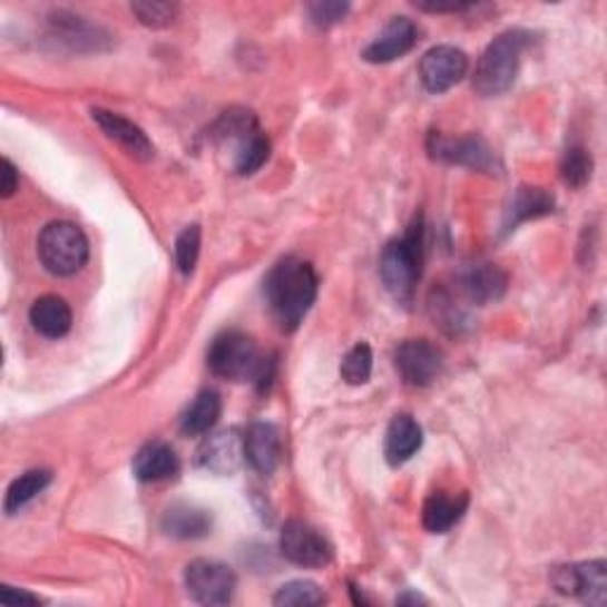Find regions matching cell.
Segmentation results:
<instances>
[{
	"instance_id": "cell-1",
	"label": "cell",
	"mask_w": 607,
	"mask_h": 607,
	"mask_svg": "<svg viewBox=\"0 0 607 607\" xmlns=\"http://www.w3.org/2000/svg\"><path fill=\"white\" fill-rule=\"evenodd\" d=\"M319 294V275L300 256H285L264 278V300L273 321L285 333L297 330L314 306Z\"/></svg>"
},
{
	"instance_id": "cell-2",
	"label": "cell",
	"mask_w": 607,
	"mask_h": 607,
	"mask_svg": "<svg viewBox=\"0 0 607 607\" xmlns=\"http://www.w3.org/2000/svg\"><path fill=\"white\" fill-rule=\"evenodd\" d=\"M425 266V221L418 214L401 237L384 247L380 256V275L392 297L409 306L415 297Z\"/></svg>"
},
{
	"instance_id": "cell-3",
	"label": "cell",
	"mask_w": 607,
	"mask_h": 607,
	"mask_svg": "<svg viewBox=\"0 0 607 607\" xmlns=\"http://www.w3.org/2000/svg\"><path fill=\"white\" fill-rule=\"evenodd\" d=\"M273 356H264L256 342L241 333V330H226L221 333L207 352L209 371L231 382H264L273 373Z\"/></svg>"
},
{
	"instance_id": "cell-4",
	"label": "cell",
	"mask_w": 607,
	"mask_h": 607,
	"mask_svg": "<svg viewBox=\"0 0 607 607\" xmlns=\"http://www.w3.org/2000/svg\"><path fill=\"white\" fill-rule=\"evenodd\" d=\"M529 41V33L522 29H510L487 46L480 62L474 67L472 88L482 98H499L518 79L522 50Z\"/></svg>"
},
{
	"instance_id": "cell-5",
	"label": "cell",
	"mask_w": 607,
	"mask_h": 607,
	"mask_svg": "<svg viewBox=\"0 0 607 607\" xmlns=\"http://www.w3.org/2000/svg\"><path fill=\"white\" fill-rule=\"evenodd\" d=\"M36 249H39L43 268L50 275H58V278L77 275L88 264L90 256L86 233L71 221H52V224H48L39 235Z\"/></svg>"
},
{
	"instance_id": "cell-6",
	"label": "cell",
	"mask_w": 607,
	"mask_h": 607,
	"mask_svg": "<svg viewBox=\"0 0 607 607\" xmlns=\"http://www.w3.org/2000/svg\"><path fill=\"white\" fill-rule=\"evenodd\" d=\"M46 29L48 39L69 52H105L112 48V33L69 10L50 12Z\"/></svg>"
},
{
	"instance_id": "cell-7",
	"label": "cell",
	"mask_w": 607,
	"mask_h": 607,
	"mask_svg": "<svg viewBox=\"0 0 607 607\" xmlns=\"http://www.w3.org/2000/svg\"><path fill=\"white\" fill-rule=\"evenodd\" d=\"M428 153L437 161L456 164V167H468L472 172H484V174L501 172L499 159H496L493 150L480 136L447 138L444 134L432 131L428 136Z\"/></svg>"
},
{
	"instance_id": "cell-8",
	"label": "cell",
	"mask_w": 607,
	"mask_h": 607,
	"mask_svg": "<svg viewBox=\"0 0 607 607\" xmlns=\"http://www.w3.org/2000/svg\"><path fill=\"white\" fill-rule=\"evenodd\" d=\"M394 365L409 388L422 390L444 371V354L430 340H407L394 349Z\"/></svg>"
},
{
	"instance_id": "cell-9",
	"label": "cell",
	"mask_w": 607,
	"mask_h": 607,
	"mask_svg": "<svg viewBox=\"0 0 607 607\" xmlns=\"http://www.w3.org/2000/svg\"><path fill=\"white\" fill-rule=\"evenodd\" d=\"M186 588L199 605H228L235 596L237 577L228 565L199 558L186 567Z\"/></svg>"
},
{
	"instance_id": "cell-10",
	"label": "cell",
	"mask_w": 607,
	"mask_h": 607,
	"mask_svg": "<svg viewBox=\"0 0 607 607\" xmlns=\"http://www.w3.org/2000/svg\"><path fill=\"white\" fill-rule=\"evenodd\" d=\"M281 554L292 565L316 569L333 560V546L309 522L287 520L281 531Z\"/></svg>"
},
{
	"instance_id": "cell-11",
	"label": "cell",
	"mask_w": 607,
	"mask_h": 607,
	"mask_svg": "<svg viewBox=\"0 0 607 607\" xmlns=\"http://www.w3.org/2000/svg\"><path fill=\"white\" fill-rule=\"evenodd\" d=\"M468 55L456 46H434L420 60V81L430 94H447L468 77Z\"/></svg>"
},
{
	"instance_id": "cell-12",
	"label": "cell",
	"mask_w": 607,
	"mask_h": 607,
	"mask_svg": "<svg viewBox=\"0 0 607 607\" xmlns=\"http://www.w3.org/2000/svg\"><path fill=\"white\" fill-rule=\"evenodd\" d=\"M550 581H554V586L558 588L560 594L577 596L588 605L600 607L607 600V565H605V560L556 567Z\"/></svg>"
},
{
	"instance_id": "cell-13",
	"label": "cell",
	"mask_w": 607,
	"mask_h": 607,
	"mask_svg": "<svg viewBox=\"0 0 607 607\" xmlns=\"http://www.w3.org/2000/svg\"><path fill=\"white\" fill-rule=\"evenodd\" d=\"M245 463V437L237 430L209 432L197 449V466L218 477H231Z\"/></svg>"
},
{
	"instance_id": "cell-14",
	"label": "cell",
	"mask_w": 607,
	"mask_h": 607,
	"mask_svg": "<svg viewBox=\"0 0 607 607\" xmlns=\"http://www.w3.org/2000/svg\"><path fill=\"white\" fill-rule=\"evenodd\" d=\"M418 43V27L409 17H392L375 39L363 48L361 58L371 65H388L409 55Z\"/></svg>"
},
{
	"instance_id": "cell-15",
	"label": "cell",
	"mask_w": 607,
	"mask_h": 607,
	"mask_svg": "<svg viewBox=\"0 0 607 607\" xmlns=\"http://www.w3.org/2000/svg\"><path fill=\"white\" fill-rule=\"evenodd\" d=\"M90 115H94V121L100 126V131L109 140H115L128 157H134L138 161H150L155 157L153 140L147 138L143 128L131 119H126L117 112H109V109L102 107H96Z\"/></svg>"
},
{
	"instance_id": "cell-16",
	"label": "cell",
	"mask_w": 607,
	"mask_h": 607,
	"mask_svg": "<svg viewBox=\"0 0 607 607\" xmlns=\"http://www.w3.org/2000/svg\"><path fill=\"white\" fill-rule=\"evenodd\" d=\"M456 285L470 304L487 306L503 297L508 290V275L496 264H472L458 273Z\"/></svg>"
},
{
	"instance_id": "cell-17",
	"label": "cell",
	"mask_w": 607,
	"mask_h": 607,
	"mask_svg": "<svg viewBox=\"0 0 607 607\" xmlns=\"http://www.w3.org/2000/svg\"><path fill=\"white\" fill-rule=\"evenodd\" d=\"M281 432L273 422L256 420L245 432V461L260 474H273L281 463Z\"/></svg>"
},
{
	"instance_id": "cell-18",
	"label": "cell",
	"mask_w": 607,
	"mask_h": 607,
	"mask_svg": "<svg viewBox=\"0 0 607 607\" xmlns=\"http://www.w3.org/2000/svg\"><path fill=\"white\" fill-rule=\"evenodd\" d=\"M422 449V428L418 420L409 413L394 415L388 434H384V458L392 468L409 463L411 458Z\"/></svg>"
},
{
	"instance_id": "cell-19",
	"label": "cell",
	"mask_w": 607,
	"mask_h": 607,
	"mask_svg": "<svg viewBox=\"0 0 607 607\" xmlns=\"http://www.w3.org/2000/svg\"><path fill=\"white\" fill-rule=\"evenodd\" d=\"M470 496L468 493H447V491H434L428 496L425 506H422V525L432 535H447L458 522L463 520L468 512Z\"/></svg>"
},
{
	"instance_id": "cell-20",
	"label": "cell",
	"mask_w": 607,
	"mask_h": 607,
	"mask_svg": "<svg viewBox=\"0 0 607 607\" xmlns=\"http://www.w3.org/2000/svg\"><path fill=\"white\" fill-rule=\"evenodd\" d=\"M180 470L176 451L164 441H150L134 456V474L140 482L172 480Z\"/></svg>"
},
{
	"instance_id": "cell-21",
	"label": "cell",
	"mask_w": 607,
	"mask_h": 607,
	"mask_svg": "<svg viewBox=\"0 0 607 607\" xmlns=\"http://www.w3.org/2000/svg\"><path fill=\"white\" fill-rule=\"evenodd\" d=\"M164 535L180 541H195L212 531V515L190 503H174L161 515Z\"/></svg>"
},
{
	"instance_id": "cell-22",
	"label": "cell",
	"mask_w": 607,
	"mask_h": 607,
	"mask_svg": "<svg viewBox=\"0 0 607 607\" xmlns=\"http://www.w3.org/2000/svg\"><path fill=\"white\" fill-rule=\"evenodd\" d=\"M554 212H556V197L546 188L520 186L518 190H515L508 205L503 231H515L520 224H525V221H535Z\"/></svg>"
},
{
	"instance_id": "cell-23",
	"label": "cell",
	"mask_w": 607,
	"mask_h": 607,
	"mask_svg": "<svg viewBox=\"0 0 607 607\" xmlns=\"http://www.w3.org/2000/svg\"><path fill=\"white\" fill-rule=\"evenodd\" d=\"M29 321L39 335L60 340L71 330V309L58 294H43L31 304Z\"/></svg>"
},
{
	"instance_id": "cell-24",
	"label": "cell",
	"mask_w": 607,
	"mask_h": 607,
	"mask_svg": "<svg viewBox=\"0 0 607 607\" xmlns=\"http://www.w3.org/2000/svg\"><path fill=\"white\" fill-rule=\"evenodd\" d=\"M221 418V394L214 390H202L186 413L180 415V434L205 437L209 434Z\"/></svg>"
},
{
	"instance_id": "cell-25",
	"label": "cell",
	"mask_w": 607,
	"mask_h": 607,
	"mask_svg": "<svg viewBox=\"0 0 607 607\" xmlns=\"http://www.w3.org/2000/svg\"><path fill=\"white\" fill-rule=\"evenodd\" d=\"M52 482V472L50 470H43V468H36V470H29L25 474L17 477V480L8 487V493H6V512L8 515H14L20 512L27 503H31L36 496H39L48 484Z\"/></svg>"
},
{
	"instance_id": "cell-26",
	"label": "cell",
	"mask_w": 607,
	"mask_h": 607,
	"mask_svg": "<svg viewBox=\"0 0 607 607\" xmlns=\"http://www.w3.org/2000/svg\"><path fill=\"white\" fill-rule=\"evenodd\" d=\"M271 157V140L262 134L254 131L247 136L241 145L235 147V159H233V169L241 176H249L254 172H260L264 164Z\"/></svg>"
},
{
	"instance_id": "cell-27",
	"label": "cell",
	"mask_w": 607,
	"mask_h": 607,
	"mask_svg": "<svg viewBox=\"0 0 607 607\" xmlns=\"http://www.w3.org/2000/svg\"><path fill=\"white\" fill-rule=\"evenodd\" d=\"M591 174H594L591 153H588L586 147L579 143L569 145L562 155V161H560V176L565 180V186L579 190L586 186L588 180H591Z\"/></svg>"
},
{
	"instance_id": "cell-28",
	"label": "cell",
	"mask_w": 607,
	"mask_h": 607,
	"mask_svg": "<svg viewBox=\"0 0 607 607\" xmlns=\"http://www.w3.org/2000/svg\"><path fill=\"white\" fill-rule=\"evenodd\" d=\"M325 600L327 598L323 594V588L306 579L283 584L273 596V605H281V607H311V605H323Z\"/></svg>"
},
{
	"instance_id": "cell-29",
	"label": "cell",
	"mask_w": 607,
	"mask_h": 607,
	"mask_svg": "<svg viewBox=\"0 0 607 607\" xmlns=\"http://www.w3.org/2000/svg\"><path fill=\"white\" fill-rule=\"evenodd\" d=\"M340 375L346 384H354V388L365 384L373 375V349L365 342H359L356 346L349 349L346 356L342 359Z\"/></svg>"
},
{
	"instance_id": "cell-30",
	"label": "cell",
	"mask_w": 607,
	"mask_h": 607,
	"mask_svg": "<svg viewBox=\"0 0 607 607\" xmlns=\"http://www.w3.org/2000/svg\"><path fill=\"white\" fill-rule=\"evenodd\" d=\"M131 12L138 17V22L143 27L167 29L176 20L178 6L176 3H161V0H140V3L131 6Z\"/></svg>"
},
{
	"instance_id": "cell-31",
	"label": "cell",
	"mask_w": 607,
	"mask_h": 607,
	"mask_svg": "<svg viewBox=\"0 0 607 607\" xmlns=\"http://www.w3.org/2000/svg\"><path fill=\"white\" fill-rule=\"evenodd\" d=\"M199 247H202V231L197 224L183 228L176 237V266L183 275H190L199 260Z\"/></svg>"
},
{
	"instance_id": "cell-32",
	"label": "cell",
	"mask_w": 607,
	"mask_h": 607,
	"mask_svg": "<svg viewBox=\"0 0 607 607\" xmlns=\"http://www.w3.org/2000/svg\"><path fill=\"white\" fill-rule=\"evenodd\" d=\"M306 10H309L311 22L321 29H330L344 20L349 10H352V6L340 3V0H319V3H311Z\"/></svg>"
},
{
	"instance_id": "cell-33",
	"label": "cell",
	"mask_w": 607,
	"mask_h": 607,
	"mask_svg": "<svg viewBox=\"0 0 607 607\" xmlns=\"http://www.w3.org/2000/svg\"><path fill=\"white\" fill-rule=\"evenodd\" d=\"M17 188H20V172H17L14 164L3 157V180H0V195H3V199H10Z\"/></svg>"
},
{
	"instance_id": "cell-34",
	"label": "cell",
	"mask_w": 607,
	"mask_h": 607,
	"mask_svg": "<svg viewBox=\"0 0 607 607\" xmlns=\"http://www.w3.org/2000/svg\"><path fill=\"white\" fill-rule=\"evenodd\" d=\"M0 603L3 605H39L41 598L29 591H20V588H0Z\"/></svg>"
},
{
	"instance_id": "cell-35",
	"label": "cell",
	"mask_w": 607,
	"mask_h": 607,
	"mask_svg": "<svg viewBox=\"0 0 607 607\" xmlns=\"http://www.w3.org/2000/svg\"><path fill=\"white\" fill-rule=\"evenodd\" d=\"M415 8L434 12V14H458V12H468L472 6L470 3H415Z\"/></svg>"
},
{
	"instance_id": "cell-36",
	"label": "cell",
	"mask_w": 607,
	"mask_h": 607,
	"mask_svg": "<svg viewBox=\"0 0 607 607\" xmlns=\"http://www.w3.org/2000/svg\"><path fill=\"white\" fill-rule=\"evenodd\" d=\"M396 603H399V605H418V603H428V600L422 598V596H418V594L407 591V594H401V596L396 598Z\"/></svg>"
}]
</instances>
